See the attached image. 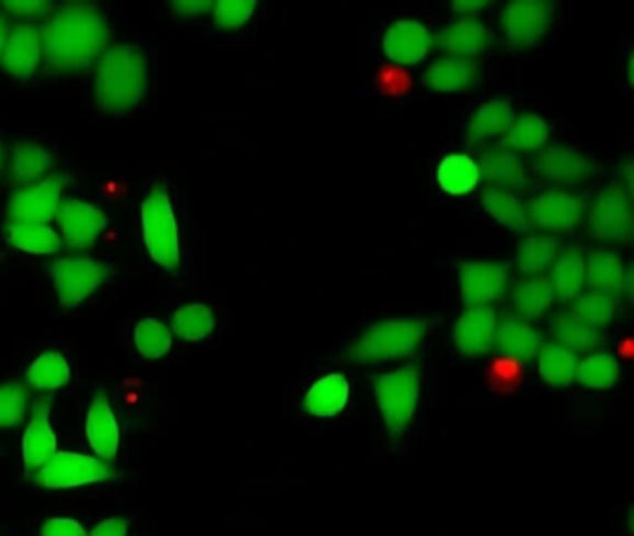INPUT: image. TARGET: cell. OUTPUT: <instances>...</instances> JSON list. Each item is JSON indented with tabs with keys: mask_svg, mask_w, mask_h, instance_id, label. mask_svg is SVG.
<instances>
[{
	"mask_svg": "<svg viewBox=\"0 0 634 536\" xmlns=\"http://www.w3.org/2000/svg\"><path fill=\"white\" fill-rule=\"evenodd\" d=\"M109 40L103 15L92 7L73 4L50 19L42 32L47 62L60 71H77L90 66Z\"/></svg>",
	"mask_w": 634,
	"mask_h": 536,
	"instance_id": "6da1fadb",
	"label": "cell"
},
{
	"mask_svg": "<svg viewBox=\"0 0 634 536\" xmlns=\"http://www.w3.org/2000/svg\"><path fill=\"white\" fill-rule=\"evenodd\" d=\"M147 88L146 56L133 45H116L99 64L95 101L104 112L125 114L140 104Z\"/></svg>",
	"mask_w": 634,
	"mask_h": 536,
	"instance_id": "7a4b0ae2",
	"label": "cell"
},
{
	"mask_svg": "<svg viewBox=\"0 0 634 536\" xmlns=\"http://www.w3.org/2000/svg\"><path fill=\"white\" fill-rule=\"evenodd\" d=\"M430 323L422 319H393L374 324L366 330L354 347L348 350L347 360L358 364H376V361L403 358L419 347L428 332Z\"/></svg>",
	"mask_w": 634,
	"mask_h": 536,
	"instance_id": "3957f363",
	"label": "cell"
},
{
	"mask_svg": "<svg viewBox=\"0 0 634 536\" xmlns=\"http://www.w3.org/2000/svg\"><path fill=\"white\" fill-rule=\"evenodd\" d=\"M141 232L149 256L166 270H176L181 261L179 230L170 196L157 185L141 205Z\"/></svg>",
	"mask_w": 634,
	"mask_h": 536,
	"instance_id": "277c9868",
	"label": "cell"
},
{
	"mask_svg": "<svg viewBox=\"0 0 634 536\" xmlns=\"http://www.w3.org/2000/svg\"><path fill=\"white\" fill-rule=\"evenodd\" d=\"M419 369L404 367L395 372H387L374 380V393L378 401L380 412L393 438H398L408 427L419 404Z\"/></svg>",
	"mask_w": 634,
	"mask_h": 536,
	"instance_id": "5b68a950",
	"label": "cell"
},
{
	"mask_svg": "<svg viewBox=\"0 0 634 536\" xmlns=\"http://www.w3.org/2000/svg\"><path fill=\"white\" fill-rule=\"evenodd\" d=\"M114 477L116 471L104 460L86 457L79 453L61 451L56 453L49 462L43 464L42 468L37 469L36 482L43 488L61 490L109 481Z\"/></svg>",
	"mask_w": 634,
	"mask_h": 536,
	"instance_id": "8992f818",
	"label": "cell"
},
{
	"mask_svg": "<svg viewBox=\"0 0 634 536\" xmlns=\"http://www.w3.org/2000/svg\"><path fill=\"white\" fill-rule=\"evenodd\" d=\"M106 276L109 267L88 257H66L53 265L56 294L66 308H75L84 302L90 294L98 291Z\"/></svg>",
	"mask_w": 634,
	"mask_h": 536,
	"instance_id": "52a82bcc",
	"label": "cell"
},
{
	"mask_svg": "<svg viewBox=\"0 0 634 536\" xmlns=\"http://www.w3.org/2000/svg\"><path fill=\"white\" fill-rule=\"evenodd\" d=\"M555 8L543 0H519L510 2L502 12V29L508 42L518 49L536 45L551 31Z\"/></svg>",
	"mask_w": 634,
	"mask_h": 536,
	"instance_id": "ba28073f",
	"label": "cell"
},
{
	"mask_svg": "<svg viewBox=\"0 0 634 536\" xmlns=\"http://www.w3.org/2000/svg\"><path fill=\"white\" fill-rule=\"evenodd\" d=\"M590 226L603 243H625L633 237V211L627 192L618 187L603 190L593 201Z\"/></svg>",
	"mask_w": 634,
	"mask_h": 536,
	"instance_id": "9c48e42d",
	"label": "cell"
},
{
	"mask_svg": "<svg viewBox=\"0 0 634 536\" xmlns=\"http://www.w3.org/2000/svg\"><path fill=\"white\" fill-rule=\"evenodd\" d=\"M510 280L507 263L469 261L460 267V286L465 304L488 305L502 299Z\"/></svg>",
	"mask_w": 634,
	"mask_h": 536,
	"instance_id": "30bf717a",
	"label": "cell"
},
{
	"mask_svg": "<svg viewBox=\"0 0 634 536\" xmlns=\"http://www.w3.org/2000/svg\"><path fill=\"white\" fill-rule=\"evenodd\" d=\"M61 189L64 185L60 179L49 177L18 192L8 209L13 224H47L55 219L60 208Z\"/></svg>",
	"mask_w": 634,
	"mask_h": 536,
	"instance_id": "8fae6325",
	"label": "cell"
},
{
	"mask_svg": "<svg viewBox=\"0 0 634 536\" xmlns=\"http://www.w3.org/2000/svg\"><path fill=\"white\" fill-rule=\"evenodd\" d=\"M56 216L60 222L66 243L77 250L90 248L109 226V220L104 216L103 211L92 203H86V201H64L60 203Z\"/></svg>",
	"mask_w": 634,
	"mask_h": 536,
	"instance_id": "7c38bea8",
	"label": "cell"
},
{
	"mask_svg": "<svg viewBox=\"0 0 634 536\" xmlns=\"http://www.w3.org/2000/svg\"><path fill=\"white\" fill-rule=\"evenodd\" d=\"M585 200L564 192H545L529 203L527 214L532 222L547 232H569L585 216Z\"/></svg>",
	"mask_w": 634,
	"mask_h": 536,
	"instance_id": "4fadbf2b",
	"label": "cell"
},
{
	"mask_svg": "<svg viewBox=\"0 0 634 536\" xmlns=\"http://www.w3.org/2000/svg\"><path fill=\"white\" fill-rule=\"evenodd\" d=\"M497 334V313L489 305H473L454 324V343L465 356L488 353Z\"/></svg>",
	"mask_w": 634,
	"mask_h": 536,
	"instance_id": "5bb4252c",
	"label": "cell"
},
{
	"mask_svg": "<svg viewBox=\"0 0 634 536\" xmlns=\"http://www.w3.org/2000/svg\"><path fill=\"white\" fill-rule=\"evenodd\" d=\"M50 404L53 399H39L32 414L31 425L26 428L25 436H23V462H25L26 476H31L32 471H37L43 464L49 462L50 458L55 457L56 434L50 427Z\"/></svg>",
	"mask_w": 634,
	"mask_h": 536,
	"instance_id": "9a60e30c",
	"label": "cell"
},
{
	"mask_svg": "<svg viewBox=\"0 0 634 536\" xmlns=\"http://www.w3.org/2000/svg\"><path fill=\"white\" fill-rule=\"evenodd\" d=\"M433 37L427 26L403 19L385 31L384 51L398 64H417L430 53Z\"/></svg>",
	"mask_w": 634,
	"mask_h": 536,
	"instance_id": "2e32d148",
	"label": "cell"
},
{
	"mask_svg": "<svg viewBox=\"0 0 634 536\" xmlns=\"http://www.w3.org/2000/svg\"><path fill=\"white\" fill-rule=\"evenodd\" d=\"M536 170L545 179L562 185H575L592 176L596 166L574 147L551 146L536 157Z\"/></svg>",
	"mask_w": 634,
	"mask_h": 536,
	"instance_id": "e0dca14e",
	"label": "cell"
},
{
	"mask_svg": "<svg viewBox=\"0 0 634 536\" xmlns=\"http://www.w3.org/2000/svg\"><path fill=\"white\" fill-rule=\"evenodd\" d=\"M42 58V36L34 26L21 25L8 36L2 64L8 74L26 79L36 71Z\"/></svg>",
	"mask_w": 634,
	"mask_h": 536,
	"instance_id": "ac0fdd59",
	"label": "cell"
},
{
	"mask_svg": "<svg viewBox=\"0 0 634 536\" xmlns=\"http://www.w3.org/2000/svg\"><path fill=\"white\" fill-rule=\"evenodd\" d=\"M86 434L88 442L93 447V451L99 457L106 460H114L120 447V427H117L116 415L112 412L111 404L103 393H98L93 399L88 421H86Z\"/></svg>",
	"mask_w": 634,
	"mask_h": 536,
	"instance_id": "d6986e66",
	"label": "cell"
},
{
	"mask_svg": "<svg viewBox=\"0 0 634 536\" xmlns=\"http://www.w3.org/2000/svg\"><path fill=\"white\" fill-rule=\"evenodd\" d=\"M478 67L471 58L449 56L433 62L424 74V82L433 92H462L475 82Z\"/></svg>",
	"mask_w": 634,
	"mask_h": 536,
	"instance_id": "ffe728a7",
	"label": "cell"
},
{
	"mask_svg": "<svg viewBox=\"0 0 634 536\" xmlns=\"http://www.w3.org/2000/svg\"><path fill=\"white\" fill-rule=\"evenodd\" d=\"M489 43V32L486 26L476 19L465 18L454 21L443 29L440 34V47L457 58L483 53Z\"/></svg>",
	"mask_w": 634,
	"mask_h": 536,
	"instance_id": "44dd1931",
	"label": "cell"
},
{
	"mask_svg": "<svg viewBox=\"0 0 634 536\" xmlns=\"http://www.w3.org/2000/svg\"><path fill=\"white\" fill-rule=\"evenodd\" d=\"M478 171L489 185H495L497 190H521L527 187V171L518 155L508 149L484 153L478 163Z\"/></svg>",
	"mask_w": 634,
	"mask_h": 536,
	"instance_id": "7402d4cb",
	"label": "cell"
},
{
	"mask_svg": "<svg viewBox=\"0 0 634 536\" xmlns=\"http://www.w3.org/2000/svg\"><path fill=\"white\" fill-rule=\"evenodd\" d=\"M350 397V384L347 378L333 372L313 384L305 395L304 409L317 417H331L342 412Z\"/></svg>",
	"mask_w": 634,
	"mask_h": 536,
	"instance_id": "603a6c76",
	"label": "cell"
},
{
	"mask_svg": "<svg viewBox=\"0 0 634 536\" xmlns=\"http://www.w3.org/2000/svg\"><path fill=\"white\" fill-rule=\"evenodd\" d=\"M586 280L596 289V293H623V289H631V275L625 272L622 259L616 254L596 252L586 263Z\"/></svg>",
	"mask_w": 634,
	"mask_h": 536,
	"instance_id": "cb8c5ba5",
	"label": "cell"
},
{
	"mask_svg": "<svg viewBox=\"0 0 634 536\" xmlns=\"http://www.w3.org/2000/svg\"><path fill=\"white\" fill-rule=\"evenodd\" d=\"M495 343L500 348V353L516 360H529L540 348V335L531 324L518 321V319H507L497 326Z\"/></svg>",
	"mask_w": 634,
	"mask_h": 536,
	"instance_id": "d4e9b609",
	"label": "cell"
},
{
	"mask_svg": "<svg viewBox=\"0 0 634 536\" xmlns=\"http://www.w3.org/2000/svg\"><path fill=\"white\" fill-rule=\"evenodd\" d=\"M550 283L558 299H575L586 283V261L582 254L579 250L562 254L553 265Z\"/></svg>",
	"mask_w": 634,
	"mask_h": 536,
	"instance_id": "484cf974",
	"label": "cell"
},
{
	"mask_svg": "<svg viewBox=\"0 0 634 536\" xmlns=\"http://www.w3.org/2000/svg\"><path fill=\"white\" fill-rule=\"evenodd\" d=\"M550 136L551 127L543 118L534 116V114H524V116H519L508 127V133L502 144H505L508 152L531 153L545 146V142L550 141Z\"/></svg>",
	"mask_w": 634,
	"mask_h": 536,
	"instance_id": "4316f807",
	"label": "cell"
},
{
	"mask_svg": "<svg viewBox=\"0 0 634 536\" xmlns=\"http://www.w3.org/2000/svg\"><path fill=\"white\" fill-rule=\"evenodd\" d=\"M478 179H480L478 165L467 155H449L438 170L441 189L452 196L467 194L478 185Z\"/></svg>",
	"mask_w": 634,
	"mask_h": 536,
	"instance_id": "83f0119b",
	"label": "cell"
},
{
	"mask_svg": "<svg viewBox=\"0 0 634 536\" xmlns=\"http://www.w3.org/2000/svg\"><path fill=\"white\" fill-rule=\"evenodd\" d=\"M512 107L507 101H491L476 110L475 116L471 118L469 144H478L495 134L507 133L512 125Z\"/></svg>",
	"mask_w": 634,
	"mask_h": 536,
	"instance_id": "f1b7e54d",
	"label": "cell"
},
{
	"mask_svg": "<svg viewBox=\"0 0 634 536\" xmlns=\"http://www.w3.org/2000/svg\"><path fill=\"white\" fill-rule=\"evenodd\" d=\"M8 241L26 254H55L60 248V237L47 224H10Z\"/></svg>",
	"mask_w": 634,
	"mask_h": 536,
	"instance_id": "f546056e",
	"label": "cell"
},
{
	"mask_svg": "<svg viewBox=\"0 0 634 536\" xmlns=\"http://www.w3.org/2000/svg\"><path fill=\"white\" fill-rule=\"evenodd\" d=\"M483 205L497 222L507 226L508 230L518 233L529 230V214L516 196L497 189L484 190Z\"/></svg>",
	"mask_w": 634,
	"mask_h": 536,
	"instance_id": "4dcf8cb0",
	"label": "cell"
},
{
	"mask_svg": "<svg viewBox=\"0 0 634 536\" xmlns=\"http://www.w3.org/2000/svg\"><path fill=\"white\" fill-rule=\"evenodd\" d=\"M555 299V291L550 280H543V278L521 281L513 291V305L519 315L524 319L542 317Z\"/></svg>",
	"mask_w": 634,
	"mask_h": 536,
	"instance_id": "1f68e13d",
	"label": "cell"
},
{
	"mask_svg": "<svg viewBox=\"0 0 634 536\" xmlns=\"http://www.w3.org/2000/svg\"><path fill=\"white\" fill-rule=\"evenodd\" d=\"M577 356L558 343L545 345L540 353V375L547 384L564 388L569 384L577 372Z\"/></svg>",
	"mask_w": 634,
	"mask_h": 536,
	"instance_id": "d6a6232c",
	"label": "cell"
},
{
	"mask_svg": "<svg viewBox=\"0 0 634 536\" xmlns=\"http://www.w3.org/2000/svg\"><path fill=\"white\" fill-rule=\"evenodd\" d=\"M553 332L561 342L558 345L569 353H588L599 345L598 328L575 317L574 313L556 319Z\"/></svg>",
	"mask_w": 634,
	"mask_h": 536,
	"instance_id": "836d02e7",
	"label": "cell"
},
{
	"mask_svg": "<svg viewBox=\"0 0 634 536\" xmlns=\"http://www.w3.org/2000/svg\"><path fill=\"white\" fill-rule=\"evenodd\" d=\"M69 375L68 361L60 353H45L29 367L26 380L36 390L53 391L68 384Z\"/></svg>",
	"mask_w": 634,
	"mask_h": 536,
	"instance_id": "e575fe53",
	"label": "cell"
},
{
	"mask_svg": "<svg viewBox=\"0 0 634 536\" xmlns=\"http://www.w3.org/2000/svg\"><path fill=\"white\" fill-rule=\"evenodd\" d=\"M171 330L184 342H202L214 330L213 311L203 304L184 305L173 313Z\"/></svg>",
	"mask_w": 634,
	"mask_h": 536,
	"instance_id": "d590c367",
	"label": "cell"
},
{
	"mask_svg": "<svg viewBox=\"0 0 634 536\" xmlns=\"http://www.w3.org/2000/svg\"><path fill=\"white\" fill-rule=\"evenodd\" d=\"M556 250L558 246H556L555 238L542 237V235L524 238L518 252L519 270L523 275H540L553 265Z\"/></svg>",
	"mask_w": 634,
	"mask_h": 536,
	"instance_id": "8d00e7d4",
	"label": "cell"
},
{
	"mask_svg": "<svg viewBox=\"0 0 634 536\" xmlns=\"http://www.w3.org/2000/svg\"><path fill=\"white\" fill-rule=\"evenodd\" d=\"M53 157L47 149L36 144H21L15 147L12 160V177L19 183H32L49 170Z\"/></svg>",
	"mask_w": 634,
	"mask_h": 536,
	"instance_id": "74e56055",
	"label": "cell"
},
{
	"mask_svg": "<svg viewBox=\"0 0 634 536\" xmlns=\"http://www.w3.org/2000/svg\"><path fill=\"white\" fill-rule=\"evenodd\" d=\"M135 345L147 360H159L165 354L170 353V328L157 319H144L136 324Z\"/></svg>",
	"mask_w": 634,
	"mask_h": 536,
	"instance_id": "f35d334b",
	"label": "cell"
},
{
	"mask_svg": "<svg viewBox=\"0 0 634 536\" xmlns=\"http://www.w3.org/2000/svg\"><path fill=\"white\" fill-rule=\"evenodd\" d=\"M618 375H620L618 361L609 354H593L577 366V372H575L580 384L592 390H609L616 382Z\"/></svg>",
	"mask_w": 634,
	"mask_h": 536,
	"instance_id": "ab89813d",
	"label": "cell"
},
{
	"mask_svg": "<svg viewBox=\"0 0 634 536\" xmlns=\"http://www.w3.org/2000/svg\"><path fill=\"white\" fill-rule=\"evenodd\" d=\"M524 369L521 361L510 356H499L486 369L489 390L497 395H512L523 382Z\"/></svg>",
	"mask_w": 634,
	"mask_h": 536,
	"instance_id": "60d3db41",
	"label": "cell"
},
{
	"mask_svg": "<svg viewBox=\"0 0 634 536\" xmlns=\"http://www.w3.org/2000/svg\"><path fill=\"white\" fill-rule=\"evenodd\" d=\"M614 299L609 294L588 293L577 299L574 305V315L592 326H603L609 324L614 317Z\"/></svg>",
	"mask_w": 634,
	"mask_h": 536,
	"instance_id": "b9f144b4",
	"label": "cell"
},
{
	"mask_svg": "<svg viewBox=\"0 0 634 536\" xmlns=\"http://www.w3.org/2000/svg\"><path fill=\"white\" fill-rule=\"evenodd\" d=\"M29 391L23 384L0 386V427H15L25 415Z\"/></svg>",
	"mask_w": 634,
	"mask_h": 536,
	"instance_id": "7bdbcfd3",
	"label": "cell"
},
{
	"mask_svg": "<svg viewBox=\"0 0 634 536\" xmlns=\"http://www.w3.org/2000/svg\"><path fill=\"white\" fill-rule=\"evenodd\" d=\"M414 86L411 75L398 64H385L376 74V88L385 98H403Z\"/></svg>",
	"mask_w": 634,
	"mask_h": 536,
	"instance_id": "ee69618b",
	"label": "cell"
},
{
	"mask_svg": "<svg viewBox=\"0 0 634 536\" xmlns=\"http://www.w3.org/2000/svg\"><path fill=\"white\" fill-rule=\"evenodd\" d=\"M214 8V21L220 29H237L250 21L256 2H218Z\"/></svg>",
	"mask_w": 634,
	"mask_h": 536,
	"instance_id": "f6af8a7d",
	"label": "cell"
},
{
	"mask_svg": "<svg viewBox=\"0 0 634 536\" xmlns=\"http://www.w3.org/2000/svg\"><path fill=\"white\" fill-rule=\"evenodd\" d=\"M42 536H88L84 527L69 518H53L43 525Z\"/></svg>",
	"mask_w": 634,
	"mask_h": 536,
	"instance_id": "bcb514c9",
	"label": "cell"
},
{
	"mask_svg": "<svg viewBox=\"0 0 634 536\" xmlns=\"http://www.w3.org/2000/svg\"><path fill=\"white\" fill-rule=\"evenodd\" d=\"M7 8L23 18H31V15L37 18L42 13L49 12L50 4L42 0H32V2H7Z\"/></svg>",
	"mask_w": 634,
	"mask_h": 536,
	"instance_id": "7dc6e473",
	"label": "cell"
},
{
	"mask_svg": "<svg viewBox=\"0 0 634 536\" xmlns=\"http://www.w3.org/2000/svg\"><path fill=\"white\" fill-rule=\"evenodd\" d=\"M128 522L123 518L106 520L92 531L90 536H127Z\"/></svg>",
	"mask_w": 634,
	"mask_h": 536,
	"instance_id": "c3c4849f",
	"label": "cell"
},
{
	"mask_svg": "<svg viewBox=\"0 0 634 536\" xmlns=\"http://www.w3.org/2000/svg\"><path fill=\"white\" fill-rule=\"evenodd\" d=\"M176 12L181 13V15H202L203 12H207L213 8L211 2H200V0H192V2H176L173 4Z\"/></svg>",
	"mask_w": 634,
	"mask_h": 536,
	"instance_id": "681fc988",
	"label": "cell"
},
{
	"mask_svg": "<svg viewBox=\"0 0 634 536\" xmlns=\"http://www.w3.org/2000/svg\"><path fill=\"white\" fill-rule=\"evenodd\" d=\"M454 12L464 13V15H473V13L480 12L484 8H488V2H475V0H467V2H454L452 4Z\"/></svg>",
	"mask_w": 634,
	"mask_h": 536,
	"instance_id": "f907efd6",
	"label": "cell"
},
{
	"mask_svg": "<svg viewBox=\"0 0 634 536\" xmlns=\"http://www.w3.org/2000/svg\"><path fill=\"white\" fill-rule=\"evenodd\" d=\"M7 40H8L7 21L0 18V60H2V53H4V47H7Z\"/></svg>",
	"mask_w": 634,
	"mask_h": 536,
	"instance_id": "816d5d0a",
	"label": "cell"
},
{
	"mask_svg": "<svg viewBox=\"0 0 634 536\" xmlns=\"http://www.w3.org/2000/svg\"><path fill=\"white\" fill-rule=\"evenodd\" d=\"M623 176H625L629 192H631V190H633V165H631V163H625V171H623Z\"/></svg>",
	"mask_w": 634,
	"mask_h": 536,
	"instance_id": "f5cc1de1",
	"label": "cell"
},
{
	"mask_svg": "<svg viewBox=\"0 0 634 536\" xmlns=\"http://www.w3.org/2000/svg\"><path fill=\"white\" fill-rule=\"evenodd\" d=\"M0 168H2V147H0Z\"/></svg>",
	"mask_w": 634,
	"mask_h": 536,
	"instance_id": "db71d44e",
	"label": "cell"
}]
</instances>
